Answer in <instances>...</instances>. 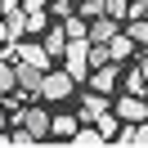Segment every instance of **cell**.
<instances>
[{
	"label": "cell",
	"instance_id": "9",
	"mask_svg": "<svg viewBox=\"0 0 148 148\" xmlns=\"http://www.w3.org/2000/svg\"><path fill=\"white\" fill-rule=\"evenodd\" d=\"M14 67H18V90L32 99V90H40V76H45V67L27 63V58H23V63H14Z\"/></svg>",
	"mask_w": 148,
	"mask_h": 148
},
{
	"label": "cell",
	"instance_id": "7",
	"mask_svg": "<svg viewBox=\"0 0 148 148\" xmlns=\"http://www.w3.org/2000/svg\"><path fill=\"white\" fill-rule=\"evenodd\" d=\"M40 45L49 49V58H63V49H67V27H63V23H49V27L40 32Z\"/></svg>",
	"mask_w": 148,
	"mask_h": 148
},
{
	"label": "cell",
	"instance_id": "17",
	"mask_svg": "<svg viewBox=\"0 0 148 148\" xmlns=\"http://www.w3.org/2000/svg\"><path fill=\"white\" fill-rule=\"evenodd\" d=\"M103 14H112V18H121V23H126V14H130V0H103Z\"/></svg>",
	"mask_w": 148,
	"mask_h": 148
},
{
	"label": "cell",
	"instance_id": "4",
	"mask_svg": "<svg viewBox=\"0 0 148 148\" xmlns=\"http://www.w3.org/2000/svg\"><path fill=\"white\" fill-rule=\"evenodd\" d=\"M121 32V18H112V14H99V18H90V27H85V36L94 40V45H103V40H112Z\"/></svg>",
	"mask_w": 148,
	"mask_h": 148
},
{
	"label": "cell",
	"instance_id": "3",
	"mask_svg": "<svg viewBox=\"0 0 148 148\" xmlns=\"http://www.w3.org/2000/svg\"><path fill=\"white\" fill-rule=\"evenodd\" d=\"M14 121H18V126H27L36 139L49 135V112H45V108H14Z\"/></svg>",
	"mask_w": 148,
	"mask_h": 148
},
{
	"label": "cell",
	"instance_id": "13",
	"mask_svg": "<svg viewBox=\"0 0 148 148\" xmlns=\"http://www.w3.org/2000/svg\"><path fill=\"white\" fill-rule=\"evenodd\" d=\"M121 27L130 32V40H135V45H148V14H139V18H126Z\"/></svg>",
	"mask_w": 148,
	"mask_h": 148
},
{
	"label": "cell",
	"instance_id": "11",
	"mask_svg": "<svg viewBox=\"0 0 148 148\" xmlns=\"http://www.w3.org/2000/svg\"><path fill=\"white\" fill-rule=\"evenodd\" d=\"M103 112H108V94L94 90V94H85V99H81V121H99Z\"/></svg>",
	"mask_w": 148,
	"mask_h": 148
},
{
	"label": "cell",
	"instance_id": "5",
	"mask_svg": "<svg viewBox=\"0 0 148 148\" xmlns=\"http://www.w3.org/2000/svg\"><path fill=\"white\" fill-rule=\"evenodd\" d=\"M90 90H99V94H112L117 90V63H99V67H90Z\"/></svg>",
	"mask_w": 148,
	"mask_h": 148
},
{
	"label": "cell",
	"instance_id": "23",
	"mask_svg": "<svg viewBox=\"0 0 148 148\" xmlns=\"http://www.w3.org/2000/svg\"><path fill=\"white\" fill-rule=\"evenodd\" d=\"M5 126H9V117H5V112H0V135H5Z\"/></svg>",
	"mask_w": 148,
	"mask_h": 148
},
{
	"label": "cell",
	"instance_id": "16",
	"mask_svg": "<svg viewBox=\"0 0 148 148\" xmlns=\"http://www.w3.org/2000/svg\"><path fill=\"white\" fill-rule=\"evenodd\" d=\"M45 27H49V14L45 9H27V36H40Z\"/></svg>",
	"mask_w": 148,
	"mask_h": 148
},
{
	"label": "cell",
	"instance_id": "15",
	"mask_svg": "<svg viewBox=\"0 0 148 148\" xmlns=\"http://www.w3.org/2000/svg\"><path fill=\"white\" fill-rule=\"evenodd\" d=\"M94 126H99V135H103V139H117V130H121V117H117V112H103V117L94 121Z\"/></svg>",
	"mask_w": 148,
	"mask_h": 148
},
{
	"label": "cell",
	"instance_id": "14",
	"mask_svg": "<svg viewBox=\"0 0 148 148\" xmlns=\"http://www.w3.org/2000/svg\"><path fill=\"white\" fill-rule=\"evenodd\" d=\"M76 126H81V117H49V135H58V139H72Z\"/></svg>",
	"mask_w": 148,
	"mask_h": 148
},
{
	"label": "cell",
	"instance_id": "20",
	"mask_svg": "<svg viewBox=\"0 0 148 148\" xmlns=\"http://www.w3.org/2000/svg\"><path fill=\"white\" fill-rule=\"evenodd\" d=\"M9 144H18V148H32V144H36V135H32V130L23 126V130H14V135H9Z\"/></svg>",
	"mask_w": 148,
	"mask_h": 148
},
{
	"label": "cell",
	"instance_id": "19",
	"mask_svg": "<svg viewBox=\"0 0 148 148\" xmlns=\"http://www.w3.org/2000/svg\"><path fill=\"white\" fill-rule=\"evenodd\" d=\"M103 14V0H81V18L90 23V18H99Z\"/></svg>",
	"mask_w": 148,
	"mask_h": 148
},
{
	"label": "cell",
	"instance_id": "18",
	"mask_svg": "<svg viewBox=\"0 0 148 148\" xmlns=\"http://www.w3.org/2000/svg\"><path fill=\"white\" fill-rule=\"evenodd\" d=\"M144 90H148V81H144V72L135 67V72L126 76V94H144Z\"/></svg>",
	"mask_w": 148,
	"mask_h": 148
},
{
	"label": "cell",
	"instance_id": "1",
	"mask_svg": "<svg viewBox=\"0 0 148 148\" xmlns=\"http://www.w3.org/2000/svg\"><path fill=\"white\" fill-rule=\"evenodd\" d=\"M63 72L72 76V81H85V76H90V36H67Z\"/></svg>",
	"mask_w": 148,
	"mask_h": 148
},
{
	"label": "cell",
	"instance_id": "12",
	"mask_svg": "<svg viewBox=\"0 0 148 148\" xmlns=\"http://www.w3.org/2000/svg\"><path fill=\"white\" fill-rule=\"evenodd\" d=\"M99 144H108L99 135V126H76L72 130V148H99Z\"/></svg>",
	"mask_w": 148,
	"mask_h": 148
},
{
	"label": "cell",
	"instance_id": "6",
	"mask_svg": "<svg viewBox=\"0 0 148 148\" xmlns=\"http://www.w3.org/2000/svg\"><path fill=\"white\" fill-rule=\"evenodd\" d=\"M121 148H148V117L144 121H126V130H117Z\"/></svg>",
	"mask_w": 148,
	"mask_h": 148
},
{
	"label": "cell",
	"instance_id": "10",
	"mask_svg": "<svg viewBox=\"0 0 148 148\" xmlns=\"http://www.w3.org/2000/svg\"><path fill=\"white\" fill-rule=\"evenodd\" d=\"M103 45H108V58H112V63H121V58L135 54V40H130V32H126V27H121L112 40H103Z\"/></svg>",
	"mask_w": 148,
	"mask_h": 148
},
{
	"label": "cell",
	"instance_id": "8",
	"mask_svg": "<svg viewBox=\"0 0 148 148\" xmlns=\"http://www.w3.org/2000/svg\"><path fill=\"white\" fill-rule=\"evenodd\" d=\"M117 117H121V126H126V121H144L148 117V103L139 99V94H121L117 99Z\"/></svg>",
	"mask_w": 148,
	"mask_h": 148
},
{
	"label": "cell",
	"instance_id": "21",
	"mask_svg": "<svg viewBox=\"0 0 148 148\" xmlns=\"http://www.w3.org/2000/svg\"><path fill=\"white\" fill-rule=\"evenodd\" d=\"M49 14H54V18H67V14H72V0H49Z\"/></svg>",
	"mask_w": 148,
	"mask_h": 148
},
{
	"label": "cell",
	"instance_id": "2",
	"mask_svg": "<svg viewBox=\"0 0 148 148\" xmlns=\"http://www.w3.org/2000/svg\"><path fill=\"white\" fill-rule=\"evenodd\" d=\"M72 85H76V81H72L67 72H45V76H40V90H36V94H40V99H54V103H58V99H72Z\"/></svg>",
	"mask_w": 148,
	"mask_h": 148
},
{
	"label": "cell",
	"instance_id": "22",
	"mask_svg": "<svg viewBox=\"0 0 148 148\" xmlns=\"http://www.w3.org/2000/svg\"><path fill=\"white\" fill-rule=\"evenodd\" d=\"M139 72H144V81H148V54H139Z\"/></svg>",
	"mask_w": 148,
	"mask_h": 148
}]
</instances>
